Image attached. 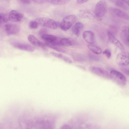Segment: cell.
<instances>
[{"label":"cell","instance_id":"6da1fadb","mask_svg":"<svg viewBox=\"0 0 129 129\" xmlns=\"http://www.w3.org/2000/svg\"><path fill=\"white\" fill-rule=\"evenodd\" d=\"M39 25L52 29L57 28L60 26L58 22L50 18L45 17L37 18L35 20Z\"/></svg>","mask_w":129,"mask_h":129},{"label":"cell","instance_id":"7a4b0ae2","mask_svg":"<svg viewBox=\"0 0 129 129\" xmlns=\"http://www.w3.org/2000/svg\"><path fill=\"white\" fill-rule=\"evenodd\" d=\"M107 5L106 2L104 0L99 1L96 4L94 13L95 16L100 19L103 17L107 11Z\"/></svg>","mask_w":129,"mask_h":129},{"label":"cell","instance_id":"3957f363","mask_svg":"<svg viewBox=\"0 0 129 129\" xmlns=\"http://www.w3.org/2000/svg\"><path fill=\"white\" fill-rule=\"evenodd\" d=\"M77 19V17L74 15H71L65 16L60 24V28L64 31L68 30L76 21Z\"/></svg>","mask_w":129,"mask_h":129},{"label":"cell","instance_id":"277c9868","mask_svg":"<svg viewBox=\"0 0 129 129\" xmlns=\"http://www.w3.org/2000/svg\"><path fill=\"white\" fill-rule=\"evenodd\" d=\"M92 73L97 75L109 79H112L113 77L111 74L103 68L95 66H91L89 68Z\"/></svg>","mask_w":129,"mask_h":129},{"label":"cell","instance_id":"5b68a950","mask_svg":"<svg viewBox=\"0 0 129 129\" xmlns=\"http://www.w3.org/2000/svg\"><path fill=\"white\" fill-rule=\"evenodd\" d=\"M117 64L119 65L125 66L129 65V53L123 52L117 56L116 59Z\"/></svg>","mask_w":129,"mask_h":129},{"label":"cell","instance_id":"8992f818","mask_svg":"<svg viewBox=\"0 0 129 129\" xmlns=\"http://www.w3.org/2000/svg\"><path fill=\"white\" fill-rule=\"evenodd\" d=\"M110 73L113 76V79H114L118 84L122 86L125 85L126 79L123 74L119 72L114 70H111Z\"/></svg>","mask_w":129,"mask_h":129},{"label":"cell","instance_id":"52a82bcc","mask_svg":"<svg viewBox=\"0 0 129 129\" xmlns=\"http://www.w3.org/2000/svg\"><path fill=\"white\" fill-rule=\"evenodd\" d=\"M4 29L7 35H13L19 32L20 27L18 25L16 24L8 23L5 25Z\"/></svg>","mask_w":129,"mask_h":129},{"label":"cell","instance_id":"ba28073f","mask_svg":"<svg viewBox=\"0 0 129 129\" xmlns=\"http://www.w3.org/2000/svg\"><path fill=\"white\" fill-rule=\"evenodd\" d=\"M109 11L112 14L117 17L126 20H129V15L119 9L111 7L109 8Z\"/></svg>","mask_w":129,"mask_h":129},{"label":"cell","instance_id":"9c48e42d","mask_svg":"<svg viewBox=\"0 0 129 129\" xmlns=\"http://www.w3.org/2000/svg\"><path fill=\"white\" fill-rule=\"evenodd\" d=\"M12 45L16 48L28 52H33L35 50V48L32 46L25 43L14 42Z\"/></svg>","mask_w":129,"mask_h":129},{"label":"cell","instance_id":"30bf717a","mask_svg":"<svg viewBox=\"0 0 129 129\" xmlns=\"http://www.w3.org/2000/svg\"><path fill=\"white\" fill-rule=\"evenodd\" d=\"M41 38L46 43L54 45H61L59 40L56 36L50 35L45 34L41 36Z\"/></svg>","mask_w":129,"mask_h":129},{"label":"cell","instance_id":"8fae6325","mask_svg":"<svg viewBox=\"0 0 129 129\" xmlns=\"http://www.w3.org/2000/svg\"><path fill=\"white\" fill-rule=\"evenodd\" d=\"M9 20L14 22L21 21L23 17L22 14L16 10H13L11 11L9 14Z\"/></svg>","mask_w":129,"mask_h":129},{"label":"cell","instance_id":"7c38bea8","mask_svg":"<svg viewBox=\"0 0 129 129\" xmlns=\"http://www.w3.org/2000/svg\"><path fill=\"white\" fill-rule=\"evenodd\" d=\"M82 36L84 40L89 44H93L95 42L94 34L91 31H85L83 33Z\"/></svg>","mask_w":129,"mask_h":129},{"label":"cell","instance_id":"4fadbf2b","mask_svg":"<svg viewBox=\"0 0 129 129\" xmlns=\"http://www.w3.org/2000/svg\"><path fill=\"white\" fill-rule=\"evenodd\" d=\"M107 35L109 40L111 43L115 45L121 50L123 51L124 50L123 45L110 32L108 31Z\"/></svg>","mask_w":129,"mask_h":129},{"label":"cell","instance_id":"5bb4252c","mask_svg":"<svg viewBox=\"0 0 129 129\" xmlns=\"http://www.w3.org/2000/svg\"><path fill=\"white\" fill-rule=\"evenodd\" d=\"M27 39L28 41L33 45L40 47L44 50L46 49L45 45L34 35H29Z\"/></svg>","mask_w":129,"mask_h":129},{"label":"cell","instance_id":"9a60e30c","mask_svg":"<svg viewBox=\"0 0 129 129\" xmlns=\"http://www.w3.org/2000/svg\"><path fill=\"white\" fill-rule=\"evenodd\" d=\"M60 43L62 46H69L77 44L78 42L76 40L73 38H64L60 40Z\"/></svg>","mask_w":129,"mask_h":129},{"label":"cell","instance_id":"2e32d148","mask_svg":"<svg viewBox=\"0 0 129 129\" xmlns=\"http://www.w3.org/2000/svg\"><path fill=\"white\" fill-rule=\"evenodd\" d=\"M83 24L81 22H76L72 28V33L74 35L78 37L80 34V31L83 28Z\"/></svg>","mask_w":129,"mask_h":129},{"label":"cell","instance_id":"e0dca14e","mask_svg":"<svg viewBox=\"0 0 129 129\" xmlns=\"http://www.w3.org/2000/svg\"><path fill=\"white\" fill-rule=\"evenodd\" d=\"M78 15L81 18L87 19H91L94 16L91 12L87 10H80L78 12Z\"/></svg>","mask_w":129,"mask_h":129},{"label":"cell","instance_id":"ac0fdd59","mask_svg":"<svg viewBox=\"0 0 129 129\" xmlns=\"http://www.w3.org/2000/svg\"><path fill=\"white\" fill-rule=\"evenodd\" d=\"M50 54L54 57L61 59L67 63L69 64L72 63V61L71 59L65 55L53 52H50Z\"/></svg>","mask_w":129,"mask_h":129},{"label":"cell","instance_id":"d6986e66","mask_svg":"<svg viewBox=\"0 0 129 129\" xmlns=\"http://www.w3.org/2000/svg\"><path fill=\"white\" fill-rule=\"evenodd\" d=\"M88 47L91 51L95 54H100L102 52L101 48L94 44H89L88 45Z\"/></svg>","mask_w":129,"mask_h":129},{"label":"cell","instance_id":"ffe728a7","mask_svg":"<svg viewBox=\"0 0 129 129\" xmlns=\"http://www.w3.org/2000/svg\"><path fill=\"white\" fill-rule=\"evenodd\" d=\"M45 45L47 47L59 52L64 53L66 52L64 49L60 47V46L54 45L47 43H45Z\"/></svg>","mask_w":129,"mask_h":129},{"label":"cell","instance_id":"44dd1931","mask_svg":"<svg viewBox=\"0 0 129 129\" xmlns=\"http://www.w3.org/2000/svg\"><path fill=\"white\" fill-rule=\"evenodd\" d=\"M112 1L114 2L116 6L121 8L125 10L127 9L128 8L126 3L123 1L117 0Z\"/></svg>","mask_w":129,"mask_h":129},{"label":"cell","instance_id":"7402d4cb","mask_svg":"<svg viewBox=\"0 0 129 129\" xmlns=\"http://www.w3.org/2000/svg\"><path fill=\"white\" fill-rule=\"evenodd\" d=\"M70 1L68 0H47V3L58 5H62L67 3Z\"/></svg>","mask_w":129,"mask_h":129},{"label":"cell","instance_id":"603a6c76","mask_svg":"<svg viewBox=\"0 0 129 129\" xmlns=\"http://www.w3.org/2000/svg\"><path fill=\"white\" fill-rule=\"evenodd\" d=\"M9 20V15L6 13H1L0 14V23H5L8 22Z\"/></svg>","mask_w":129,"mask_h":129},{"label":"cell","instance_id":"cb8c5ba5","mask_svg":"<svg viewBox=\"0 0 129 129\" xmlns=\"http://www.w3.org/2000/svg\"><path fill=\"white\" fill-rule=\"evenodd\" d=\"M122 30L126 40H129V26L125 25L122 28Z\"/></svg>","mask_w":129,"mask_h":129},{"label":"cell","instance_id":"d4e9b609","mask_svg":"<svg viewBox=\"0 0 129 129\" xmlns=\"http://www.w3.org/2000/svg\"><path fill=\"white\" fill-rule=\"evenodd\" d=\"M38 24L37 22L35 21H31L29 23V27L32 29H35L37 28L38 26Z\"/></svg>","mask_w":129,"mask_h":129},{"label":"cell","instance_id":"484cf974","mask_svg":"<svg viewBox=\"0 0 129 129\" xmlns=\"http://www.w3.org/2000/svg\"><path fill=\"white\" fill-rule=\"evenodd\" d=\"M89 56L90 59L93 61L97 62L99 61L100 60V58L99 57L92 53H89Z\"/></svg>","mask_w":129,"mask_h":129},{"label":"cell","instance_id":"4316f807","mask_svg":"<svg viewBox=\"0 0 129 129\" xmlns=\"http://www.w3.org/2000/svg\"><path fill=\"white\" fill-rule=\"evenodd\" d=\"M103 54L105 55L108 59L111 56V52L108 49L105 50L103 52Z\"/></svg>","mask_w":129,"mask_h":129},{"label":"cell","instance_id":"83f0119b","mask_svg":"<svg viewBox=\"0 0 129 129\" xmlns=\"http://www.w3.org/2000/svg\"><path fill=\"white\" fill-rule=\"evenodd\" d=\"M47 30L45 28H42L39 31V34L41 36L46 34L47 32Z\"/></svg>","mask_w":129,"mask_h":129},{"label":"cell","instance_id":"f1b7e54d","mask_svg":"<svg viewBox=\"0 0 129 129\" xmlns=\"http://www.w3.org/2000/svg\"><path fill=\"white\" fill-rule=\"evenodd\" d=\"M33 2L38 4H43L45 3H47V0H33Z\"/></svg>","mask_w":129,"mask_h":129},{"label":"cell","instance_id":"f546056e","mask_svg":"<svg viewBox=\"0 0 129 129\" xmlns=\"http://www.w3.org/2000/svg\"><path fill=\"white\" fill-rule=\"evenodd\" d=\"M60 129H71V128L69 125L65 124L62 125Z\"/></svg>","mask_w":129,"mask_h":129},{"label":"cell","instance_id":"4dcf8cb0","mask_svg":"<svg viewBox=\"0 0 129 129\" xmlns=\"http://www.w3.org/2000/svg\"><path fill=\"white\" fill-rule=\"evenodd\" d=\"M121 70L124 73L129 76V69L127 68H122Z\"/></svg>","mask_w":129,"mask_h":129},{"label":"cell","instance_id":"1f68e13d","mask_svg":"<svg viewBox=\"0 0 129 129\" xmlns=\"http://www.w3.org/2000/svg\"><path fill=\"white\" fill-rule=\"evenodd\" d=\"M19 1L21 3L24 4H29L31 2V1L29 0H22Z\"/></svg>","mask_w":129,"mask_h":129},{"label":"cell","instance_id":"d6a6232c","mask_svg":"<svg viewBox=\"0 0 129 129\" xmlns=\"http://www.w3.org/2000/svg\"><path fill=\"white\" fill-rule=\"evenodd\" d=\"M88 1L86 0H78L77 1V2L78 4H82Z\"/></svg>","mask_w":129,"mask_h":129},{"label":"cell","instance_id":"836d02e7","mask_svg":"<svg viewBox=\"0 0 129 129\" xmlns=\"http://www.w3.org/2000/svg\"><path fill=\"white\" fill-rule=\"evenodd\" d=\"M123 1L129 7V0H124Z\"/></svg>","mask_w":129,"mask_h":129}]
</instances>
